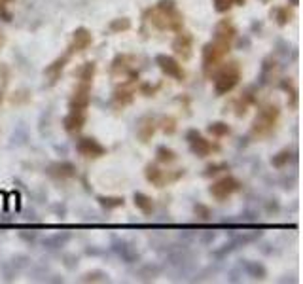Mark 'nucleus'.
I'll return each instance as SVG.
<instances>
[{
  "label": "nucleus",
  "instance_id": "nucleus-1",
  "mask_svg": "<svg viewBox=\"0 0 303 284\" xmlns=\"http://www.w3.org/2000/svg\"><path fill=\"white\" fill-rule=\"evenodd\" d=\"M237 36V28L233 27L231 21H220L216 25V32H214V40L208 42L207 46L203 47V70L205 74L210 76V72L220 66L222 59L229 53L231 44Z\"/></svg>",
  "mask_w": 303,
  "mask_h": 284
},
{
  "label": "nucleus",
  "instance_id": "nucleus-2",
  "mask_svg": "<svg viewBox=\"0 0 303 284\" xmlns=\"http://www.w3.org/2000/svg\"><path fill=\"white\" fill-rule=\"evenodd\" d=\"M146 19L159 30H172L180 32L184 27V17L176 8L174 0H159L155 8L146 11Z\"/></svg>",
  "mask_w": 303,
  "mask_h": 284
},
{
  "label": "nucleus",
  "instance_id": "nucleus-3",
  "mask_svg": "<svg viewBox=\"0 0 303 284\" xmlns=\"http://www.w3.org/2000/svg\"><path fill=\"white\" fill-rule=\"evenodd\" d=\"M241 82V66L239 63H227L218 70L214 78V91L216 95H227L235 89Z\"/></svg>",
  "mask_w": 303,
  "mask_h": 284
},
{
  "label": "nucleus",
  "instance_id": "nucleus-4",
  "mask_svg": "<svg viewBox=\"0 0 303 284\" xmlns=\"http://www.w3.org/2000/svg\"><path fill=\"white\" fill-rule=\"evenodd\" d=\"M279 116H281V110L279 106L273 103H267L260 108V112L256 116L254 123H252V133L258 135V137H265L275 129V125L279 122Z\"/></svg>",
  "mask_w": 303,
  "mask_h": 284
},
{
  "label": "nucleus",
  "instance_id": "nucleus-5",
  "mask_svg": "<svg viewBox=\"0 0 303 284\" xmlns=\"http://www.w3.org/2000/svg\"><path fill=\"white\" fill-rule=\"evenodd\" d=\"M239 189H241V182H239L235 176L227 174V176L220 178L218 182H214V184L210 186V195L216 199V201H226L227 197H231L233 193H237Z\"/></svg>",
  "mask_w": 303,
  "mask_h": 284
},
{
  "label": "nucleus",
  "instance_id": "nucleus-6",
  "mask_svg": "<svg viewBox=\"0 0 303 284\" xmlns=\"http://www.w3.org/2000/svg\"><path fill=\"white\" fill-rule=\"evenodd\" d=\"M186 139H188L189 150L193 151L197 157H207V155L212 153V150H216V146H214L210 141H207V139H205L199 131H195V129L188 131Z\"/></svg>",
  "mask_w": 303,
  "mask_h": 284
},
{
  "label": "nucleus",
  "instance_id": "nucleus-7",
  "mask_svg": "<svg viewBox=\"0 0 303 284\" xmlns=\"http://www.w3.org/2000/svg\"><path fill=\"white\" fill-rule=\"evenodd\" d=\"M76 150L80 155H84L85 159H99L106 155V148L99 141H95L91 137H84L76 142Z\"/></svg>",
  "mask_w": 303,
  "mask_h": 284
},
{
  "label": "nucleus",
  "instance_id": "nucleus-8",
  "mask_svg": "<svg viewBox=\"0 0 303 284\" xmlns=\"http://www.w3.org/2000/svg\"><path fill=\"white\" fill-rule=\"evenodd\" d=\"M155 65L159 66V70L163 74H167L169 78H174L176 82H182V80L186 78L184 68H182V65H180L174 57L163 55V53H161V55L155 57Z\"/></svg>",
  "mask_w": 303,
  "mask_h": 284
},
{
  "label": "nucleus",
  "instance_id": "nucleus-9",
  "mask_svg": "<svg viewBox=\"0 0 303 284\" xmlns=\"http://www.w3.org/2000/svg\"><path fill=\"white\" fill-rule=\"evenodd\" d=\"M91 103V87H89V82H82V84L76 87V91L70 97V110H80V112H85L87 106Z\"/></svg>",
  "mask_w": 303,
  "mask_h": 284
},
{
  "label": "nucleus",
  "instance_id": "nucleus-10",
  "mask_svg": "<svg viewBox=\"0 0 303 284\" xmlns=\"http://www.w3.org/2000/svg\"><path fill=\"white\" fill-rule=\"evenodd\" d=\"M91 42H93V36H91V32L87 30L85 27H80L74 30V34H72V42H70V46H68V53L72 55L76 51H84L87 47L91 46Z\"/></svg>",
  "mask_w": 303,
  "mask_h": 284
},
{
  "label": "nucleus",
  "instance_id": "nucleus-11",
  "mask_svg": "<svg viewBox=\"0 0 303 284\" xmlns=\"http://www.w3.org/2000/svg\"><path fill=\"white\" fill-rule=\"evenodd\" d=\"M191 47H193V40H191V36L180 30L178 36L174 38V42H172L174 53L180 55L182 59H189V57H191Z\"/></svg>",
  "mask_w": 303,
  "mask_h": 284
},
{
  "label": "nucleus",
  "instance_id": "nucleus-12",
  "mask_svg": "<svg viewBox=\"0 0 303 284\" xmlns=\"http://www.w3.org/2000/svg\"><path fill=\"white\" fill-rule=\"evenodd\" d=\"M47 172L57 180H68L72 178V176H76V167L72 163H68V161H59V163L49 165Z\"/></svg>",
  "mask_w": 303,
  "mask_h": 284
},
{
  "label": "nucleus",
  "instance_id": "nucleus-13",
  "mask_svg": "<svg viewBox=\"0 0 303 284\" xmlns=\"http://www.w3.org/2000/svg\"><path fill=\"white\" fill-rule=\"evenodd\" d=\"M133 99H135V89L131 87V82H125L122 87H118V89L114 91V104L120 106V108L131 104Z\"/></svg>",
  "mask_w": 303,
  "mask_h": 284
},
{
  "label": "nucleus",
  "instance_id": "nucleus-14",
  "mask_svg": "<svg viewBox=\"0 0 303 284\" xmlns=\"http://www.w3.org/2000/svg\"><path fill=\"white\" fill-rule=\"evenodd\" d=\"M63 125L68 133H78L82 131V127L85 125V112H80V110H70L68 116L63 120Z\"/></svg>",
  "mask_w": 303,
  "mask_h": 284
},
{
  "label": "nucleus",
  "instance_id": "nucleus-15",
  "mask_svg": "<svg viewBox=\"0 0 303 284\" xmlns=\"http://www.w3.org/2000/svg\"><path fill=\"white\" fill-rule=\"evenodd\" d=\"M144 176L146 180L153 184V186H157V188H163L165 184H167V172L165 170H161L159 167H155V165H146V169H144Z\"/></svg>",
  "mask_w": 303,
  "mask_h": 284
},
{
  "label": "nucleus",
  "instance_id": "nucleus-16",
  "mask_svg": "<svg viewBox=\"0 0 303 284\" xmlns=\"http://www.w3.org/2000/svg\"><path fill=\"white\" fill-rule=\"evenodd\" d=\"M133 57H129V55H118L116 59H114V63H112V72L114 74H120V76H127L129 72H131L133 68H131V65H133Z\"/></svg>",
  "mask_w": 303,
  "mask_h": 284
},
{
  "label": "nucleus",
  "instance_id": "nucleus-17",
  "mask_svg": "<svg viewBox=\"0 0 303 284\" xmlns=\"http://www.w3.org/2000/svg\"><path fill=\"white\" fill-rule=\"evenodd\" d=\"M155 133V120L153 118H144L137 129V135L142 142H148Z\"/></svg>",
  "mask_w": 303,
  "mask_h": 284
},
{
  "label": "nucleus",
  "instance_id": "nucleus-18",
  "mask_svg": "<svg viewBox=\"0 0 303 284\" xmlns=\"http://www.w3.org/2000/svg\"><path fill=\"white\" fill-rule=\"evenodd\" d=\"M135 207L141 208L144 214H152V210H153V201H152V197L144 195V193H135Z\"/></svg>",
  "mask_w": 303,
  "mask_h": 284
},
{
  "label": "nucleus",
  "instance_id": "nucleus-19",
  "mask_svg": "<svg viewBox=\"0 0 303 284\" xmlns=\"http://www.w3.org/2000/svg\"><path fill=\"white\" fill-rule=\"evenodd\" d=\"M97 201H99V205L101 207H104L106 210H112V208H120L125 205V199L123 197H104V195H101V197H97Z\"/></svg>",
  "mask_w": 303,
  "mask_h": 284
},
{
  "label": "nucleus",
  "instance_id": "nucleus-20",
  "mask_svg": "<svg viewBox=\"0 0 303 284\" xmlns=\"http://www.w3.org/2000/svg\"><path fill=\"white\" fill-rule=\"evenodd\" d=\"M68 59H70V53L66 51L65 55H63V57H59V59H57L55 63H51V65L47 66V68H46V74H51V76H53V78H55V76L59 74V72H61L63 68H65V65H66V63H68Z\"/></svg>",
  "mask_w": 303,
  "mask_h": 284
},
{
  "label": "nucleus",
  "instance_id": "nucleus-21",
  "mask_svg": "<svg viewBox=\"0 0 303 284\" xmlns=\"http://www.w3.org/2000/svg\"><path fill=\"white\" fill-rule=\"evenodd\" d=\"M246 0H214V9L224 13V11H229L233 6H245Z\"/></svg>",
  "mask_w": 303,
  "mask_h": 284
},
{
  "label": "nucleus",
  "instance_id": "nucleus-22",
  "mask_svg": "<svg viewBox=\"0 0 303 284\" xmlns=\"http://www.w3.org/2000/svg\"><path fill=\"white\" fill-rule=\"evenodd\" d=\"M229 131H231V129H229V125L224 123V122H214V123H210V125H208V133H210L212 137H218V139H220V137H227Z\"/></svg>",
  "mask_w": 303,
  "mask_h": 284
},
{
  "label": "nucleus",
  "instance_id": "nucleus-23",
  "mask_svg": "<svg viewBox=\"0 0 303 284\" xmlns=\"http://www.w3.org/2000/svg\"><path fill=\"white\" fill-rule=\"evenodd\" d=\"M155 155H157L159 163H172V161L176 159V151L167 148V146H159L157 151H155Z\"/></svg>",
  "mask_w": 303,
  "mask_h": 284
},
{
  "label": "nucleus",
  "instance_id": "nucleus-24",
  "mask_svg": "<svg viewBox=\"0 0 303 284\" xmlns=\"http://www.w3.org/2000/svg\"><path fill=\"white\" fill-rule=\"evenodd\" d=\"M290 157H292V153H290L288 150L279 151L277 155H273V159H271V165H273V167H277V169H283L284 165H288Z\"/></svg>",
  "mask_w": 303,
  "mask_h": 284
},
{
  "label": "nucleus",
  "instance_id": "nucleus-25",
  "mask_svg": "<svg viewBox=\"0 0 303 284\" xmlns=\"http://www.w3.org/2000/svg\"><path fill=\"white\" fill-rule=\"evenodd\" d=\"M131 28V21L129 19H114L112 23H110V30L112 32H125V30H129Z\"/></svg>",
  "mask_w": 303,
  "mask_h": 284
},
{
  "label": "nucleus",
  "instance_id": "nucleus-26",
  "mask_svg": "<svg viewBox=\"0 0 303 284\" xmlns=\"http://www.w3.org/2000/svg\"><path fill=\"white\" fill-rule=\"evenodd\" d=\"M161 129H163V133H167V135H172V133L176 131V120H174L172 116L163 118V120H161Z\"/></svg>",
  "mask_w": 303,
  "mask_h": 284
},
{
  "label": "nucleus",
  "instance_id": "nucleus-27",
  "mask_svg": "<svg viewBox=\"0 0 303 284\" xmlns=\"http://www.w3.org/2000/svg\"><path fill=\"white\" fill-rule=\"evenodd\" d=\"M95 76V63H85L82 72H80V80L82 82H91Z\"/></svg>",
  "mask_w": 303,
  "mask_h": 284
},
{
  "label": "nucleus",
  "instance_id": "nucleus-28",
  "mask_svg": "<svg viewBox=\"0 0 303 284\" xmlns=\"http://www.w3.org/2000/svg\"><path fill=\"white\" fill-rule=\"evenodd\" d=\"M290 17H292V13H290V9L286 8V6H284V8H279V9H277V23H279L281 27L288 25Z\"/></svg>",
  "mask_w": 303,
  "mask_h": 284
},
{
  "label": "nucleus",
  "instance_id": "nucleus-29",
  "mask_svg": "<svg viewBox=\"0 0 303 284\" xmlns=\"http://www.w3.org/2000/svg\"><path fill=\"white\" fill-rule=\"evenodd\" d=\"M222 170H227V165H226V163H216V165H208L207 169H205V176H214V174L222 172Z\"/></svg>",
  "mask_w": 303,
  "mask_h": 284
},
{
  "label": "nucleus",
  "instance_id": "nucleus-30",
  "mask_svg": "<svg viewBox=\"0 0 303 284\" xmlns=\"http://www.w3.org/2000/svg\"><path fill=\"white\" fill-rule=\"evenodd\" d=\"M195 214H197L199 220H208L210 218V208L205 207V205H195Z\"/></svg>",
  "mask_w": 303,
  "mask_h": 284
},
{
  "label": "nucleus",
  "instance_id": "nucleus-31",
  "mask_svg": "<svg viewBox=\"0 0 303 284\" xmlns=\"http://www.w3.org/2000/svg\"><path fill=\"white\" fill-rule=\"evenodd\" d=\"M159 89V85H150V84H142L141 85V93L144 97H153V93Z\"/></svg>",
  "mask_w": 303,
  "mask_h": 284
},
{
  "label": "nucleus",
  "instance_id": "nucleus-32",
  "mask_svg": "<svg viewBox=\"0 0 303 284\" xmlns=\"http://www.w3.org/2000/svg\"><path fill=\"white\" fill-rule=\"evenodd\" d=\"M292 4H294V6H296V4H298V0H292Z\"/></svg>",
  "mask_w": 303,
  "mask_h": 284
},
{
  "label": "nucleus",
  "instance_id": "nucleus-33",
  "mask_svg": "<svg viewBox=\"0 0 303 284\" xmlns=\"http://www.w3.org/2000/svg\"><path fill=\"white\" fill-rule=\"evenodd\" d=\"M2 42H4V38H2V36H0V44H2Z\"/></svg>",
  "mask_w": 303,
  "mask_h": 284
},
{
  "label": "nucleus",
  "instance_id": "nucleus-34",
  "mask_svg": "<svg viewBox=\"0 0 303 284\" xmlns=\"http://www.w3.org/2000/svg\"><path fill=\"white\" fill-rule=\"evenodd\" d=\"M0 2H11V0H0Z\"/></svg>",
  "mask_w": 303,
  "mask_h": 284
},
{
  "label": "nucleus",
  "instance_id": "nucleus-35",
  "mask_svg": "<svg viewBox=\"0 0 303 284\" xmlns=\"http://www.w3.org/2000/svg\"><path fill=\"white\" fill-rule=\"evenodd\" d=\"M0 101H2V93H0Z\"/></svg>",
  "mask_w": 303,
  "mask_h": 284
},
{
  "label": "nucleus",
  "instance_id": "nucleus-36",
  "mask_svg": "<svg viewBox=\"0 0 303 284\" xmlns=\"http://www.w3.org/2000/svg\"><path fill=\"white\" fill-rule=\"evenodd\" d=\"M0 9H2V2H0Z\"/></svg>",
  "mask_w": 303,
  "mask_h": 284
}]
</instances>
